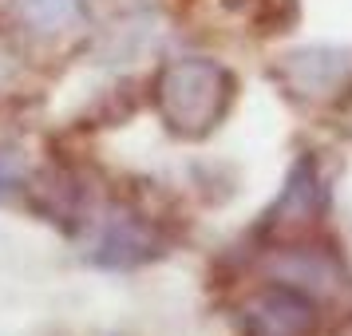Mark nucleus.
<instances>
[{"mask_svg": "<svg viewBox=\"0 0 352 336\" xmlns=\"http://www.w3.org/2000/svg\"><path fill=\"white\" fill-rule=\"evenodd\" d=\"M277 80L285 91L305 103H333L352 87V52L333 48V44H313L281 56Z\"/></svg>", "mask_w": 352, "mask_h": 336, "instance_id": "nucleus-2", "label": "nucleus"}, {"mask_svg": "<svg viewBox=\"0 0 352 336\" xmlns=\"http://www.w3.org/2000/svg\"><path fill=\"white\" fill-rule=\"evenodd\" d=\"M16 16L44 36L67 32L83 20V0H12Z\"/></svg>", "mask_w": 352, "mask_h": 336, "instance_id": "nucleus-7", "label": "nucleus"}, {"mask_svg": "<svg viewBox=\"0 0 352 336\" xmlns=\"http://www.w3.org/2000/svg\"><path fill=\"white\" fill-rule=\"evenodd\" d=\"M317 324V304L301 289L277 285L245 304V336H313Z\"/></svg>", "mask_w": 352, "mask_h": 336, "instance_id": "nucleus-3", "label": "nucleus"}, {"mask_svg": "<svg viewBox=\"0 0 352 336\" xmlns=\"http://www.w3.org/2000/svg\"><path fill=\"white\" fill-rule=\"evenodd\" d=\"M320 202H324V190H320L317 170H313L309 162H297L293 175H289V182H285L281 202H277L273 214H270V225H289V229H293V225H309L320 214Z\"/></svg>", "mask_w": 352, "mask_h": 336, "instance_id": "nucleus-6", "label": "nucleus"}, {"mask_svg": "<svg viewBox=\"0 0 352 336\" xmlns=\"http://www.w3.org/2000/svg\"><path fill=\"white\" fill-rule=\"evenodd\" d=\"M230 99H234V76L206 56L170 60L155 80L159 119L178 139H206L230 111Z\"/></svg>", "mask_w": 352, "mask_h": 336, "instance_id": "nucleus-1", "label": "nucleus"}, {"mask_svg": "<svg viewBox=\"0 0 352 336\" xmlns=\"http://www.w3.org/2000/svg\"><path fill=\"white\" fill-rule=\"evenodd\" d=\"M159 254V241L146 229L135 214L127 210H111L103 218V229L96 238V249H91V261L96 265H107V269H131V265H143Z\"/></svg>", "mask_w": 352, "mask_h": 336, "instance_id": "nucleus-4", "label": "nucleus"}, {"mask_svg": "<svg viewBox=\"0 0 352 336\" xmlns=\"http://www.w3.org/2000/svg\"><path fill=\"white\" fill-rule=\"evenodd\" d=\"M277 281L289 289H301V293H336L344 285L340 265L320 249H285L277 257Z\"/></svg>", "mask_w": 352, "mask_h": 336, "instance_id": "nucleus-5", "label": "nucleus"}]
</instances>
